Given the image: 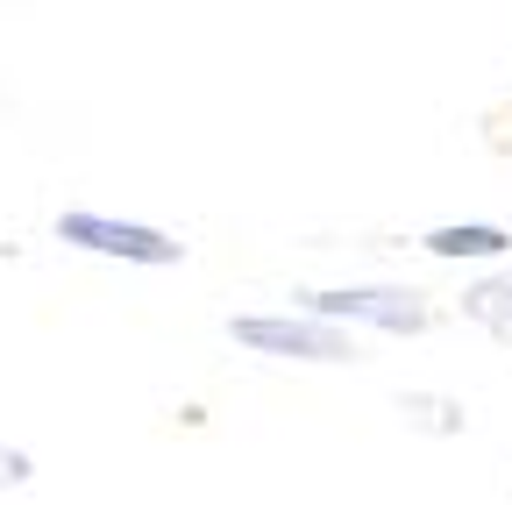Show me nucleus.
<instances>
[{
	"mask_svg": "<svg viewBox=\"0 0 512 505\" xmlns=\"http://www.w3.org/2000/svg\"><path fill=\"white\" fill-rule=\"evenodd\" d=\"M228 335L256 356H278V363H356V335L342 321H320V313H235Z\"/></svg>",
	"mask_w": 512,
	"mask_h": 505,
	"instance_id": "nucleus-1",
	"label": "nucleus"
},
{
	"mask_svg": "<svg viewBox=\"0 0 512 505\" xmlns=\"http://www.w3.org/2000/svg\"><path fill=\"white\" fill-rule=\"evenodd\" d=\"M306 313L342 328H377V335H427L434 306L413 285H335V292H306Z\"/></svg>",
	"mask_w": 512,
	"mask_h": 505,
	"instance_id": "nucleus-2",
	"label": "nucleus"
},
{
	"mask_svg": "<svg viewBox=\"0 0 512 505\" xmlns=\"http://www.w3.org/2000/svg\"><path fill=\"white\" fill-rule=\"evenodd\" d=\"M57 242L93 249V257L143 264V271H171V264H185V242H171V235H164V228H150V221L100 214V207H72V214H57Z\"/></svg>",
	"mask_w": 512,
	"mask_h": 505,
	"instance_id": "nucleus-3",
	"label": "nucleus"
},
{
	"mask_svg": "<svg viewBox=\"0 0 512 505\" xmlns=\"http://www.w3.org/2000/svg\"><path fill=\"white\" fill-rule=\"evenodd\" d=\"M420 249L441 257V264H491V257L512 249V228H498V221H441V228L420 235Z\"/></svg>",
	"mask_w": 512,
	"mask_h": 505,
	"instance_id": "nucleus-4",
	"label": "nucleus"
},
{
	"mask_svg": "<svg viewBox=\"0 0 512 505\" xmlns=\"http://www.w3.org/2000/svg\"><path fill=\"white\" fill-rule=\"evenodd\" d=\"M463 321H477L498 349H512V278H470L463 285Z\"/></svg>",
	"mask_w": 512,
	"mask_h": 505,
	"instance_id": "nucleus-5",
	"label": "nucleus"
},
{
	"mask_svg": "<svg viewBox=\"0 0 512 505\" xmlns=\"http://www.w3.org/2000/svg\"><path fill=\"white\" fill-rule=\"evenodd\" d=\"M399 413H406V427H413V434H463V427H470L463 399H448V392H406V399H399Z\"/></svg>",
	"mask_w": 512,
	"mask_h": 505,
	"instance_id": "nucleus-6",
	"label": "nucleus"
},
{
	"mask_svg": "<svg viewBox=\"0 0 512 505\" xmlns=\"http://www.w3.org/2000/svg\"><path fill=\"white\" fill-rule=\"evenodd\" d=\"M29 484H36V456L0 441V491H29Z\"/></svg>",
	"mask_w": 512,
	"mask_h": 505,
	"instance_id": "nucleus-7",
	"label": "nucleus"
}]
</instances>
